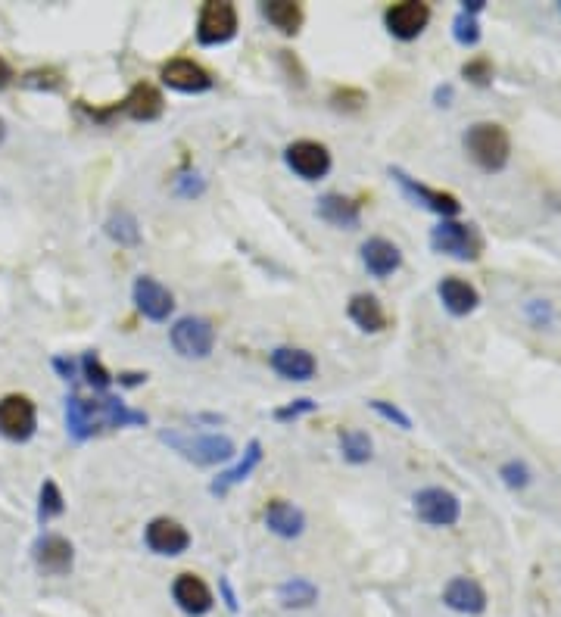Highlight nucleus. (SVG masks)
I'll use <instances>...</instances> for the list:
<instances>
[{
    "label": "nucleus",
    "mask_w": 561,
    "mask_h": 617,
    "mask_svg": "<svg viewBox=\"0 0 561 617\" xmlns=\"http://www.w3.org/2000/svg\"><path fill=\"white\" fill-rule=\"evenodd\" d=\"M456 41H459V44H465V47H468V44H477V41H480L477 19H474L471 13H465V10H462V13L456 16Z\"/></svg>",
    "instance_id": "32"
},
{
    "label": "nucleus",
    "mask_w": 561,
    "mask_h": 617,
    "mask_svg": "<svg viewBox=\"0 0 561 617\" xmlns=\"http://www.w3.org/2000/svg\"><path fill=\"white\" fill-rule=\"evenodd\" d=\"M259 462H262V443L253 440V443L247 446V452H244V459H240L231 471L219 474V480H216V484H212V493H216V496H225L234 484H240V480H247L250 471H253Z\"/></svg>",
    "instance_id": "25"
},
{
    "label": "nucleus",
    "mask_w": 561,
    "mask_h": 617,
    "mask_svg": "<svg viewBox=\"0 0 561 617\" xmlns=\"http://www.w3.org/2000/svg\"><path fill=\"white\" fill-rule=\"evenodd\" d=\"M32 555H35L38 571H44V574H50V577L69 574V571H72V561H75L72 543L63 540L60 533H44L41 540L35 543V552H32Z\"/></svg>",
    "instance_id": "11"
},
{
    "label": "nucleus",
    "mask_w": 561,
    "mask_h": 617,
    "mask_svg": "<svg viewBox=\"0 0 561 617\" xmlns=\"http://www.w3.org/2000/svg\"><path fill=\"white\" fill-rule=\"evenodd\" d=\"M340 446H343L346 459L356 462V465L371 459V440H368V434H362V431H343Z\"/></svg>",
    "instance_id": "28"
},
{
    "label": "nucleus",
    "mask_w": 561,
    "mask_h": 617,
    "mask_svg": "<svg viewBox=\"0 0 561 617\" xmlns=\"http://www.w3.org/2000/svg\"><path fill=\"white\" fill-rule=\"evenodd\" d=\"M265 19H269L275 29H281L284 35H297L300 25H303V10L300 4H290V0H269L262 7Z\"/></svg>",
    "instance_id": "26"
},
{
    "label": "nucleus",
    "mask_w": 561,
    "mask_h": 617,
    "mask_svg": "<svg viewBox=\"0 0 561 617\" xmlns=\"http://www.w3.org/2000/svg\"><path fill=\"white\" fill-rule=\"evenodd\" d=\"M66 424L75 440H88L94 434L113 431V427H128V424H147L144 412L128 409L125 402L103 396V399H85L72 396L66 402Z\"/></svg>",
    "instance_id": "1"
},
{
    "label": "nucleus",
    "mask_w": 561,
    "mask_h": 617,
    "mask_svg": "<svg viewBox=\"0 0 561 617\" xmlns=\"http://www.w3.org/2000/svg\"><path fill=\"white\" fill-rule=\"evenodd\" d=\"M390 175L399 181V187H403V191L412 197V200H418L421 206H427V209H434V212H440V216H456V212L462 209L459 206V200L452 197V194H443V191H431V187H424V184H418L415 178H409L403 169H390Z\"/></svg>",
    "instance_id": "16"
},
{
    "label": "nucleus",
    "mask_w": 561,
    "mask_h": 617,
    "mask_svg": "<svg viewBox=\"0 0 561 617\" xmlns=\"http://www.w3.org/2000/svg\"><path fill=\"white\" fill-rule=\"evenodd\" d=\"M265 524H269L272 533L284 536V540H293V536H300L303 527H306V518L297 505H290L284 499H272L269 508H265Z\"/></svg>",
    "instance_id": "20"
},
{
    "label": "nucleus",
    "mask_w": 561,
    "mask_h": 617,
    "mask_svg": "<svg viewBox=\"0 0 561 617\" xmlns=\"http://www.w3.org/2000/svg\"><path fill=\"white\" fill-rule=\"evenodd\" d=\"M437 290H440L443 306H446L452 315H468V312H474V306H477V290H474L468 281H462V278H443Z\"/></svg>",
    "instance_id": "24"
},
{
    "label": "nucleus",
    "mask_w": 561,
    "mask_h": 617,
    "mask_svg": "<svg viewBox=\"0 0 561 617\" xmlns=\"http://www.w3.org/2000/svg\"><path fill=\"white\" fill-rule=\"evenodd\" d=\"M135 306H138V312L141 315H147V318H153V321H166L169 315H172V309H175V300H172V293L159 284L156 278H147V275H141L138 281H135Z\"/></svg>",
    "instance_id": "13"
},
{
    "label": "nucleus",
    "mask_w": 561,
    "mask_h": 617,
    "mask_svg": "<svg viewBox=\"0 0 561 617\" xmlns=\"http://www.w3.org/2000/svg\"><path fill=\"white\" fill-rule=\"evenodd\" d=\"M172 596H175L178 608L191 617H203L206 611H212V605H216L212 589L197 574H178V580L172 583Z\"/></svg>",
    "instance_id": "12"
},
{
    "label": "nucleus",
    "mask_w": 561,
    "mask_h": 617,
    "mask_svg": "<svg viewBox=\"0 0 561 617\" xmlns=\"http://www.w3.org/2000/svg\"><path fill=\"white\" fill-rule=\"evenodd\" d=\"M63 508H66V502H63V493H60V487H57V480H44L38 518H41V521H50V518L63 515Z\"/></svg>",
    "instance_id": "27"
},
{
    "label": "nucleus",
    "mask_w": 561,
    "mask_h": 617,
    "mask_svg": "<svg viewBox=\"0 0 561 617\" xmlns=\"http://www.w3.org/2000/svg\"><path fill=\"white\" fill-rule=\"evenodd\" d=\"M272 368L287 381H309L315 374V359L306 350H293V346H278L272 353Z\"/></svg>",
    "instance_id": "21"
},
{
    "label": "nucleus",
    "mask_w": 561,
    "mask_h": 617,
    "mask_svg": "<svg viewBox=\"0 0 561 617\" xmlns=\"http://www.w3.org/2000/svg\"><path fill=\"white\" fill-rule=\"evenodd\" d=\"M4 134H7V125H4V119H0V141H4Z\"/></svg>",
    "instance_id": "40"
},
{
    "label": "nucleus",
    "mask_w": 561,
    "mask_h": 617,
    "mask_svg": "<svg viewBox=\"0 0 561 617\" xmlns=\"http://www.w3.org/2000/svg\"><path fill=\"white\" fill-rule=\"evenodd\" d=\"M163 110H166V100H163V94H159V88L150 82H138L122 103V113H128L138 122H153V119L163 116Z\"/></svg>",
    "instance_id": "18"
},
{
    "label": "nucleus",
    "mask_w": 561,
    "mask_h": 617,
    "mask_svg": "<svg viewBox=\"0 0 561 617\" xmlns=\"http://www.w3.org/2000/svg\"><path fill=\"white\" fill-rule=\"evenodd\" d=\"M284 159H287V166L297 172L300 178L306 181H315V178H322L328 175L331 169V153L318 144V141H297V144H290L284 150Z\"/></svg>",
    "instance_id": "9"
},
{
    "label": "nucleus",
    "mask_w": 561,
    "mask_h": 617,
    "mask_svg": "<svg viewBox=\"0 0 561 617\" xmlns=\"http://www.w3.org/2000/svg\"><path fill=\"white\" fill-rule=\"evenodd\" d=\"M147 546L156 555H181L191 546V533H187L178 521L172 518H156L147 527Z\"/></svg>",
    "instance_id": "15"
},
{
    "label": "nucleus",
    "mask_w": 561,
    "mask_h": 617,
    "mask_svg": "<svg viewBox=\"0 0 561 617\" xmlns=\"http://www.w3.org/2000/svg\"><path fill=\"white\" fill-rule=\"evenodd\" d=\"M172 346L187 359H206L212 353V346H216V328L206 318L184 315L172 328Z\"/></svg>",
    "instance_id": "4"
},
{
    "label": "nucleus",
    "mask_w": 561,
    "mask_h": 617,
    "mask_svg": "<svg viewBox=\"0 0 561 617\" xmlns=\"http://www.w3.org/2000/svg\"><path fill=\"white\" fill-rule=\"evenodd\" d=\"M110 234L119 240V244H138V222L128 216V212H119V216L110 222Z\"/></svg>",
    "instance_id": "31"
},
{
    "label": "nucleus",
    "mask_w": 561,
    "mask_h": 617,
    "mask_svg": "<svg viewBox=\"0 0 561 617\" xmlns=\"http://www.w3.org/2000/svg\"><path fill=\"white\" fill-rule=\"evenodd\" d=\"M362 262L374 278H387L393 275L399 265H403V253H399L396 244L384 237H371L368 244L362 247Z\"/></svg>",
    "instance_id": "19"
},
{
    "label": "nucleus",
    "mask_w": 561,
    "mask_h": 617,
    "mask_svg": "<svg viewBox=\"0 0 561 617\" xmlns=\"http://www.w3.org/2000/svg\"><path fill=\"white\" fill-rule=\"evenodd\" d=\"M237 32V10L228 0H212V4L203 7L200 22H197V38L200 44L212 47V44H225L231 41Z\"/></svg>",
    "instance_id": "8"
},
{
    "label": "nucleus",
    "mask_w": 561,
    "mask_h": 617,
    "mask_svg": "<svg viewBox=\"0 0 561 617\" xmlns=\"http://www.w3.org/2000/svg\"><path fill=\"white\" fill-rule=\"evenodd\" d=\"M415 512L421 521L434 527H452L462 515V502L456 493H449L443 487H427L415 496Z\"/></svg>",
    "instance_id": "7"
},
{
    "label": "nucleus",
    "mask_w": 561,
    "mask_h": 617,
    "mask_svg": "<svg viewBox=\"0 0 561 617\" xmlns=\"http://www.w3.org/2000/svg\"><path fill=\"white\" fill-rule=\"evenodd\" d=\"M141 381H147V374H122V384H128V387H135Z\"/></svg>",
    "instance_id": "39"
},
{
    "label": "nucleus",
    "mask_w": 561,
    "mask_h": 617,
    "mask_svg": "<svg viewBox=\"0 0 561 617\" xmlns=\"http://www.w3.org/2000/svg\"><path fill=\"white\" fill-rule=\"evenodd\" d=\"M25 85L29 88H60V75L57 72H50V69H38V72H29L25 75Z\"/></svg>",
    "instance_id": "34"
},
{
    "label": "nucleus",
    "mask_w": 561,
    "mask_h": 617,
    "mask_svg": "<svg viewBox=\"0 0 561 617\" xmlns=\"http://www.w3.org/2000/svg\"><path fill=\"white\" fill-rule=\"evenodd\" d=\"M318 216L337 228H356L359 225V203L343 197V194H328L318 200Z\"/></svg>",
    "instance_id": "23"
},
{
    "label": "nucleus",
    "mask_w": 561,
    "mask_h": 617,
    "mask_svg": "<svg viewBox=\"0 0 561 617\" xmlns=\"http://www.w3.org/2000/svg\"><path fill=\"white\" fill-rule=\"evenodd\" d=\"M384 22H387L390 35H396L399 41H412L427 29L431 10H427V4H421V0H406V4H393L384 13Z\"/></svg>",
    "instance_id": "10"
},
{
    "label": "nucleus",
    "mask_w": 561,
    "mask_h": 617,
    "mask_svg": "<svg viewBox=\"0 0 561 617\" xmlns=\"http://www.w3.org/2000/svg\"><path fill=\"white\" fill-rule=\"evenodd\" d=\"M350 318L368 334H378L387 328V312H384L381 300L371 297V293H356V297L350 300Z\"/></svg>",
    "instance_id": "22"
},
{
    "label": "nucleus",
    "mask_w": 561,
    "mask_h": 617,
    "mask_svg": "<svg viewBox=\"0 0 561 617\" xmlns=\"http://www.w3.org/2000/svg\"><path fill=\"white\" fill-rule=\"evenodd\" d=\"M284 605H312L315 602V586L309 580H290L281 586Z\"/></svg>",
    "instance_id": "30"
},
{
    "label": "nucleus",
    "mask_w": 561,
    "mask_h": 617,
    "mask_svg": "<svg viewBox=\"0 0 561 617\" xmlns=\"http://www.w3.org/2000/svg\"><path fill=\"white\" fill-rule=\"evenodd\" d=\"M163 440L169 446H175L184 459H191L197 465H216V462H225L234 455V443L228 437H216V434H209V437H184V434H163Z\"/></svg>",
    "instance_id": "5"
},
{
    "label": "nucleus",
    "mask_w": 561,
    "mask_h": 617,
    "mask_svg": "<svg viewBox=\"0 0 561 617\" xmlns=\"http://www.w3.org/2000/svg\"><path fill=\"white\" fill-rule=\"evenodd\" d=\"M465 75H471L474 82H487V75H490V66L480 60V63H471V66H465Z\"/></svg>",
    "instance_id": "37"
},
{
    "label": "nucleus",
    "mask_w": 561,
    "mask_h": 617,
    "mask_svg": "<svg viewBox=\"0 0 561 617\" xmlns=\"http://www.w3.org/2000/svg\"><path fill=\"white\" fill-rule=\"evenodd\" d=\"M303 412H315V402H312V399H297L293 406L278 409L275 418H278V421H290V418H297V415H303Z\"/></svg>",
    "instance_id": "35"
},
{
    "label": "nucleus",
    "mask_w": 561,
    "mask_h": 617,
    "mask_svg": "<svg viewBox=\"0 0 561 617\" xmlns=\"http://www.w3.org/2000/svg\"><path fill=\"white\" fill-rule=\"evenodd\" d=\"M465 147L471 153V159L487 172H499L505 163H509V153H512V141H509V131L496 122H477L468 128L465 134Z\"/></svg>",
    "instance_id": "2"
},
{
    "label": "nucleus",
    "mask_w": 561,
    "mask_h": 617,
    "mask_svg": "<svg viewBox=\"0 0 561 617\" xmlns=\"http://www.w3.org/2000/svg\"><path fill=\"white\" fill-rule=\"evenodd\" d=\"M431 247L437 253L456 256V259H477L484 253V237L474 225H462V222H440L431 231Z\"/></svg>",
    "instance_id": "3"
},
{
    "label": "nucleus",
    "mask_w": 561,
    "mask_h": 617,
    "mask_svg": "<svg viewBox=\"0 0 561 617\" xmlns=\"http://www.w3.org/2000/svg\"><path fill=\"white\" fill-rule=\"evenodd\" d=\"M163 82L175 91H184V94H200V91L212 88V75L200 63L178 57V60H169L163 66Z\"/></svg>",
    "instance_id": "14"
},
{
    "label": "nucleus",
    "mask_w": 561,
    "mask_h": 617,
    "mask_svg": "<svg viewBox=\"0 0 561 617\" xmlns=\"http://www.w3.org/2000/svg\"><path fill=\"white\" fill-rule=\"evenodd\" d=\"M10 82H13V69L4 57H0V88H7Z\"/></svg>",
    "instance_id": "38"
},
{
    "label": "nucleus",
    "mask_w": 561,
    "mask_h": 617,
    "mask_svg": "<svg viewBox=\"0 0 561 617\" xmlns=\"http://www.w3.org/2000/svg\"><path fill=\"white\" fill-rule=\"evenodd\" d=\"M78 365H82L85 378H88V384H91L94 390H106V387L113 384V374L103 368V362H100L94 353H85V356H82V362H78Z\"/></svg>",
    "instance_id": "29"
},
{
    "label": "nucleus",
    "mask_w": 561,
    "mask_h": 617,
    "mask_svg": "<svg viewBox=\"0 0 561 617\" xmlns=\"http://www.w3.org/2000/svg\"><path fill=\"white\" fill-rule=\"evenodd\" d=\"M35 424H38V412H35V402L29 396L10 393V396L0 399V434L4 437L22 443L35 434Z\"/></svg>",
    "instance_id": "6"
},
{
    "label": "nucleus",
    "mask_w": 561,
    "mask_h": 617,
    "mask_svg": "<svg viewBox=\"0 0 561 617\" xmlns=\"http://www.w3.org/2000/svg\"><path fill=\"white\" fill-rule=\"evenodd\" d=\"M371 409L378 412V415H384L387 421H396L399 427H403V431H409V427H412L409 415H406V412H399L396 406H390V402H384V399H371Z\"/></svg>",
    "instance_id": "33"
},
{
    "label": "nucleus",
    "mask_w": 561,
    "mask_h": 617,
    "mask_svg": "<svg viewBox=\"0 0 561 617\" xmlns=\"http://www.w3.org/2000/svg\"><path fill=\"white\" fill-rule=\"evenodd\" d=\"M502 477H505V484L509 487H524L527 484V468L518 465V462H509L502 468Z\"/></svg>",
    "instance_id": "36"
},
{
    "label": "nucleus",
    "mask_w": 561,
    "mask_h": 617,
    "mask_svg": "<svg viewBox=\"0 0 561 617\" xmlns=\"http://www.w3.org/2000/svg\"><path fill=\"white\" fill-rule=\"evenodd\" d=\"M443 602L452 608V611H462V614H480L487 608V593L484 586L471 577H456L449 580L446 589H443Z\"/></svg>",
    "instance_id": "17"
}]
</instances>
